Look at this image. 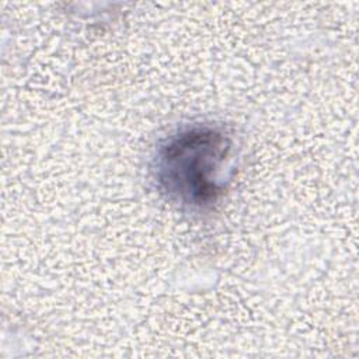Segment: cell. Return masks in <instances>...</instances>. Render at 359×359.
Masks as SVG:
<instances>
[{
	"mask_svg": "<svg viewBox=\"0 0 359 359\" xmlns=\"http://www.w3.org/2000/svg\"><path fill=\"white\" fill-rule=\"evenodd\" d=\"M233 147V135L223 125L201 122L180 128L157 146L153 180L180 208L208 210L227 188Z\"/></svg>",
	"mask_w": 359,
	"mask_h": 359,
	"instance_id": "1",
	"label": "cell"
}]
</instances>
